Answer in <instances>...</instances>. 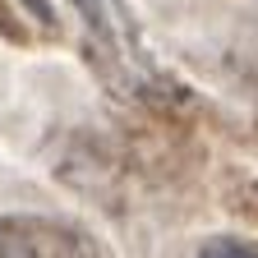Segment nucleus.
Returning <instances> with one entry per match:
<instances>
[{
    "label": "nucleus",
    "mask_w": 258,
    "mask_h": 258,
    "mask_svg": "<svg viewBox=\"0 0 258 258\" xmlns=\"http://www.w3.org/2000/svg\"><path fill=\"white\" fill-rule=\"evenodd\" d=\"M0 258H97L92 240L64 221L10 217L0 221Z\"/></svg>",
    "instance_id": "obj_1"
},
{
    "label": "nucleus",
    "mask_w": 258,
    "mask_h": 258,
    "mask_svg": "<svg viewBox=\"0 0 258 258\" xmlns=\"http://www.w3.org/2000/svg\"><path fill=\"white\" fill-rule=\"evenodd\" d=\"M203 258H258V249L235 244V240H212V244L203 249Z\"/></svg>",
    "instance_id": "obj_2"
}]
</instances>
